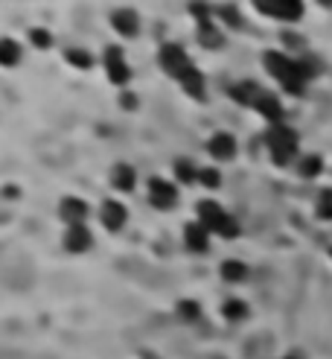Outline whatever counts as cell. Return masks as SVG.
<instances>
[{
	"label": "cell",
	"mask_w": 332,
	"mask_h": 359,
	"mask_svg": "<svg viewBox=\"0 0 332 359\" xmlns=\"http://www.w3.org/2000/svg\"><path fill=\"white\" fill-rule=\"evenodd\" d=\"M263 61H265V70L272 73L274 79H280L283 88H286L289 94H303V82L309 79V73L303 70L300 61H294L283 53H274V50H268L263 56Z\"/></svg>",
	"instance_id": "obj_1"
},
{
	"label": "cell",
	"mask_w": 332,
	"mask_h": 359,
	"mask_svg": "<svg viewBox=\"0 0 332 359\" xmlns=\"http://www.w3.org/2000/svg\"><path fill=\"white\" fill-rule=\"evenodd\" d=\"M233 96H236L239 103H245V105H251V108H256L263 117H268V120H280L283 117V105H280V100L272 94V91H263V88H256V85H251V82H245L242 88H233Z\"/></svg>",
	"instance_id": "obj_2"
},
{
	"label": "cell",
	"mask_w": 332,
	"mask_h": 359,
	"mask_svg": "<svg viewBox=\"0 0 332 359\" xmlns=\"http://www.w3.org/2000/svg\"><path fill=\"white\" fill-rule=\"evenodd\" d=\"M199 222L207 228V231H216L219 237H225V240H233V237H239V225H236V219L228 216L225 210H221L216 202H199Z\"/></svg>",
	"instance_id": "obj_3"
},
{
	"label": "cell",
	"mask_w": 332,
	"mask_h": 359,
	"mask_svg": "<svg viewBox=\"0 0 332 359\" xmlns=\"http://www.w3.org/2000/svg\"><path fill=\"white\" fill-rule=\"evenodd\" d=\"M265 143H268V150H272V158H274L277 167H286L291 161V155L298 152V134H294L289 126H280V123H274V126L268 129Z\"/></svg>",
	"instance_id": "obj_4"
},
{
	"label": "cell",
	"mask_w": 332,
	"mask_h": 359,
	"mask_svg": "<svg viewBox=\"0 0 332 359\" xmlns=\"http://www.w3.org/2000/svg\"><path fill=\"white\" fill-rule=\"evenodd\" d=\"M161 68L166 70V73H172L175 79H181L184 73H187L190 68H192V61H190V56H187V50H184L181 44H164L161 47Z\"/></svg>",
	"instance_id": "obj_5"
},
{
	"label": "cell",
	"mask_w": 332,
	"mask_h": 359,
	"mask_svg": "<svg viewBox=\"0 0 332 359\" xmlns=\"http://www.w3.org/2000/svg\"><path fill=\"white\" fill-rule=\"evenodd\" d=\"M256 9H260L263 15H272L280 21H298L303 15L300 0H256Z\"/></svg>",
	"instance_id": "obj_6"
},
{
	"label": "cell",
	"mask_w": 332,
	"mask_h": 359,
	"mask_svg": "<svg viewBox=\"0 0 332 359\" xmlns=\"http://www.w3.org/2000/svg\"><path fill=\"white\" fill-rule=\"evenodd\" d=\"M105 70H108V79L114 85H126L131 79V70L126 65V59H122L120 47H108L105 50Z\"/></svg>",
	"instance_id": "obj_7"
},
{
	"label": "cell",
	"mask_w": 332,
	"mask_h": 359,
	"mask_svg": "<svg viewBox=\"0 0 332 359\" xmlns=\"http://www.w3.org/2000/svg\"><path fill=\"white\" fill-rule=\"evenodd\" d=\"M175 187H172L169 181H164V178H152L149 181V199H152V205L155 207H161V210H169L172 205H175Z\"/></svg>",
	"instance_id": "obj_8"
},
{
	"label": "cell",
	"mask_w": 332,
	"mask_h": 359,
	"mask_svg": "<svg viewBox=\"0 0 332 359\" xmlns=\"http://www.w3.org/2000/svg\"><path fill=\"white\" fill-rule=\"evenodd\" d=\"M58 214L73 228V225H82V219L88 216V205H85L82 199H76V196H65V202L58 205Z\"/></svg>",
	"instance_id": "obj_9"
},
{
	"label": "cell",
	"mask_w": 332,
	"mask_h": 359,
	"mask_svg": "<svg viewBox=\"0 0 332 359\" xmlns=\"http://www.w3.org/2000/svg\"><path fill=\"white\" fill-rule=\"evenodd\" d=\"M91 243H93V237H91V231L85 228V225H73V228H67V234H65V249L73 252V254L88 252Z\"/></svg>",
	"instance_id": "obj_10"
},
{
	"label": "cell",
	"mask_w": 332,
	"mask_h": 359,
	"mask_svg": "<svg viewBox=\"0 0 332 359\" xmlns=\"http://www.w3.org/2000/svg\"><path fill=\"white\" fill-rule=\"evenodd\" d=\"M207 150H210V155L219 158V161H230L233 155H236V141H233V134L219 132V134H213V138H210Z\"/></svg>",
	"instance_id": "obj_11"
},
{
	"label": "cell",
	"mask_w": 332,
	"mask_h": 359,
	"mask_svg": "<svg viewBox=\"0 0 332 359\" xmlns=\"http://www.w3.org/2000/svg\"><path fill=\"white\" fill-rule=\"evenodd\" d=\"M100 216H102V225H105L108 231H120L122 225H126V216H129V214H126V207H122L120 202H111V199H108V202L102 205V214H100Z\"/></svg>",
	"instance_id": "obj_12"
},
{
	"label": "cell",
	"mask_w": 332,
	"mask_h": 359,
	"mask_svg": "<svg viewBox=\"0 0 332 359\" xmlns=\"http://www.w3.org/2000/svg\"><path fill=\"white\" fill-rule=\"evenodd\" d=\"M111 23L117 27V32H122V35H137V27H140V21H137V15H134V9H117L114 15H111Z\"/></svg>",
	"instance_id": "obj_13"
},
{
	"label": "cell",
	"mask_w": 332,
	"mask_h": 359,
	"mask_svg": "<svg viewBox=\"0 0 332 359\" xmlns=\"http://www.w3.org/2000/svg\"><path fill=\"white\" fill-rule=\"evenodd\" d=\"M111 184H114L117 190H134V184H137V172H134V167L129 164H117L114 170H111Z\"/></svg>",
	"instance_id": "obj_14"
},
{
	"label": "cell",
	"mask_w": 332,
	"mask_h": 359,
	"mask_svg": "<svg viewBox=\"0 0 332 359\" xmlns=\"http://www.w3.org/2000/svg\"><path fill=\"white\" fill-rule=\"evenodd\" d=\"M178 82H181V88L192 96V100H204V94H207V91H204V76H201V73L195 70V68H190Z\"/></svg>",
	"instance_id": "obj_15"
},
{
	"label": "cell",
	"mask_w": 332,
	"mask_h": 359,
	"mask_svg": "<svg viewBox=\"0 0 332 359\" xmlns=\"http://www.w3.org/2000/svg\"><path fill=\"white\" fill-rule=\"evenodd\" d=\"M184 237H187V245L192 252H207V228L201 222H190V225L184 228Z\"/></svg>",
	"instance_id": "obj_16"
},
{
	"label": "cell",
	"mask_w": 332,
	"mask_h": 359,
	"mask_svg": "<svg viewBox=\"0 0 332 359\" xmlns=\"http://www.w3.org/2000/svg\"><path fill=\"white\" fill-rule=\"evenodd\" d=\"M21 61V44L12 41V39H3L0 41V65L3 68H12Z\"/></svg>",
	"instance_id": "obj_17"
},
{
	"label": "cell",
	"mask_w": 332,
	"mask_h": 359,
	"mask_svg": "<svg viewBox=\"0 0 332 359\" xmlns=\"http://www.w3.org/2000/svg\"><path fill=\"white\" fill-rule=\"evenodd\" d=\"M199 41H201V47H207V50H219V47L225 44V39H221V32H219L216 27H210V23H201Z\"/></svg>",
	"instance_id": "obj_18"
},
{
	"label": "cell",
	"mask_w": 332,
	"mask_h": 359,
	"mask_svg": "<svg viewBox=\"0 0 332 359\" xmlns=\"http://www.w3.org/2000/svg\"><path fill=\"white\" fill-rule=\"evenodd\" d=\"M245 275H248V269H245V263H239V260H225L221 263V278L236 283V280H245Z\"/></svg>",
	"instance_id": "obj_19"
},
{
	"label": "cell",
	"mask_w": 332,
	"mask_h": 359,
	"mask_svg": "<svg viewBox=\"0 0 332 359\" xmlns=\"http://www.w3.org/2000/svg\"><path fill=\"white\" fill-rule=\"evenodd\" d=\"M321 158H318V155H309V158H303L300 161V176L303 178H312V176H318V172H321Z\"/></svg>",
	"instance_id": "obj_20"
},
{
	"label": "cell",
	"mask_w": 332,
	"mask_h": 359,
	"mask_svg": "<svg viewBox=\"0 0 332 359\" xmlns=\"http://www.w3.org/2000/svg\"><path fill=\"white\" fill-rule=\"evenodd\" d=\"M221 313H225L230 321H239V318L248 316V307H245L242 301H228L225 307H221Z\"/></svg>",
	"instance_id": "obj_21"
},
{
	"label": "cell",
	"mask_w": 332,
	"mask_h": 359,
	"mask_svg": "<svg viewBox=\"0 0 332 359\" xmlns=\"http://www.w3.org/2000/svg\"><path fill=\"white\" fill-rule=\"evenodd\" d=\"M67 61H70L73 68H91V65H93L91 53H85V50H70V53H67Z\"/></svg>",
	"instance_id": "obj_22"
},
{
	"label": "cell",
	"mask_w": 332,
	"mask_h": 359,
	"mask_svg": "<svg viewBox=\"0 0 332 359\" xmlns=\"http://www.w3.org/2000/svg\"><path fill=\"white\" fill-rule=\"evenodd\" d=\"M199 178H201V184H204V187H210V190H216L219 184H221V178H219V170H213V167L199 170Z\"/></svg>",
	"instance_id": "obj_23"
},
{
	"label": "cell",
	"mask_w": 332,
	"mask_h": 359,
	"mask_svg": "<svg viewBox=\"0 0 332 359\" xmlns=\"http://www.w3.org/2000/svg\"><path fill=\"white\" fill-rule=\"evenodd\" d=\"M318 216H321V219H332V190L321 193V202H318Z\"/></svg>",
	"instance_id": "obj_24"
},
{
	"label": "cell",
	"mask_w": 332,
	"mask_h": 359,
	"mask_svg": "<svg viewBox=\"0 0 332 359\" xmlns=\"http://www.w3.org/2000/svg\"><path fill=\"white\" fill-rule=\"evenodd\" d=\"M175 172H178V178H181L184 184L195 181V170L190 167V161H178V164H175Z\"/></svg>",
	"instance_id": "obj_25"
},
{
	"label": "cell",
	"mask_w": 332,
	"mask_h": 359,
	"mask_svg": "<svg viewBox=\"0 0 332 359\" xmlns=\"http://www.w3.org/2000/svg\"><path fill=\"white\" fill-rule=\"evenodd\" d=\"M178 316H184L187 321L199 318V304H195V301H181V304H178Z\"/></svg>",
	"instance_id": "obj_26"
},
{
	"label": "cell",
	"mask_w": 332,
	"mask_h": 359,
	"mask_svg": "<svg viewBox=\"0 0 332 359\" xmlns=\"http://www.w3.org/2000/svg\"><path fill=\"white\" fill-rule=\"evenodd\" d=\"M219 15L225 18V21L230 23V27H239V23H242V18H239V12H236V6H221V9H219Z\"/></svg>",
	"instance_id": "obj_27"
},
{
	"label": "cell",
	"mask_w": 332,
	"mask_h": 359,
	"mask_svg": "<svg viewBox=\"0 0 332 359\" xmlns=\"http://www.w3.org/2000/svg\"><path fill=\"white\" fill-rule=\"evenodd\" d=\"M32 44L35 47H50V35L44 30H32Z\"/></svg>",
	"instance_id": "obj_28"
},
{
	"label": "cell",
	"mask_w": 332,
	"mask_h": 359,
	"mask_svg": "<svg viewBox=\"0 0 332 359\" xmlns=\"http://www.w3.org/2000/svg\"><path fill=\"white\" fill-rule=\"evenodd\" d=\"M190 12H192V15L199 18V21H204V23H207V15H210V12H207V6H201V3H192Z\"/></svg>",
	"instance_id": "obj_29"
},
{
	"label": "cell",
	"mask_w": 332,
	"mask_h": 359,
	"mask_svg": "<svg viewBox=\"0 0 332 359\" xmlns=\"http://www.w3.org/2000/svg\"><path fill=\"white\" fill-rule=\"evenodd\" d=\"M137 105V96H131V94H122V108H134Z\"/></svg>",
	"instance_id": "obj_30"
},
{
	"label": "cell",
	"mask_w": 332,
	"mask_h": 359,
	"mask_svg": "<svg viewBox=\"0 0 332 359\" xmlns=\"http://www.w3.org/2000/svg\"><path fill=\"white\" fill-rule=\"evenodd\" d=\"M143 359H155V356L152 353H143Z\"/></svg>",
	"instance_id": "obj_31"
},
{
	"label": "cell",
	"mask_w": 332,
	"mask_h": 359,
	"mask_svg": "<svg viewBox=\"0 0 332 359\" xmlns=\"http://www.w3.org/2000/svg\"><path fill=\"white\" fill-rule=\"evenodd\" d=\"M286 359H298V356H286Z\"/></svg>",
	"instance_id": "obj_32"
}]
</instances>
